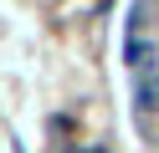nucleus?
<instances>
[{
    "label": "nucleus",
    "mask_w": 159,
    "mask_h": 153,
    "mask_svg": "<svg viewBox=\"0 0 159 153\" xmlns=\"http://www.w3.org/2000/svg\"><path fill=\"white\" fill-rule=\"evenodd\" d=\"M128 66H134V77H159V51H154V41H134V46H128Z\"/></svg>",
    "instance_id": "1"
},
{
    "label": "nucleus",
    "mask_w": 159,
    "mask_h": 153,
    "mask_svg": "<svg viewBox=\"0 0 159 153\" xmlns=\"http://www.w3.org/2000/svg\"><path fill=\"white\" fill-rule=\"evenodd\" d=\"M134 107L139 112H154L159 107V77H134Z\"/></svg>",
    "instance_id": "2"
}]
</instances>
